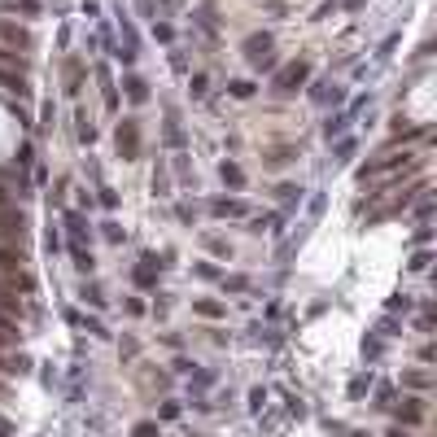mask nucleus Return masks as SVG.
Segmentation results:
<instances>
[{"instance_id":"1","label":"nucleus","mask_w":437,"mask_h":437,"mask_svg":"<svg viewBox=\"0 0 437 437\" xmlns=\"http://www.w3.org/2000/svg\"><path fill=\"white\" fill-rule=\"evenodd\" d=\"M114 22H118V61L123 66H132V61L140 57V36H136V22H132V13L118 9L114 13Z\"/></svg>"},{"instance_id":"2","label":"nucleus","mask_w":437,"mask_h":437,"mask_svg":"<svg viewBox=\"0 0 437 437\" xmlns=\"http://www.w3.org/2000/svg\"><path fill=\"white\" fill-rule=\"evenodd\" d=\"M306 79H311V61H289L284 70H276V79H271V88H276L280 96H289V92H298Z\"/></svg>"},{"instance_id":"3","label":"nucleus","mask_w":437,"mask_h":437,"mask_svg":"<svg viewBox=\"0 0 437 437\" xmlns=\"http://www.w3.org/2000/svg\"><path fill=\"white\" fill-rule=\"evenodd\" d=\"M245 57L254 61V70H276V53H271V36H250Z\"/></svg>"},{"instance_id":"4","label":"nucleus","mask_w":437,"mask_h":437,"mask_svg":"<svg viewBox=\"0 0 437 437\" xmlns=\"http://www.w3.org/2000/svg\"><path fill=\"white\" fill-rule=\"evenodd\" d=\"M66 232H70V254L88 250V240H92V223H88L84 210H66Z\"/></svg>"},{"instance_id":"5","label":"nucleus","mask_w":437,"mask_h":437,"mask_svg":"<svg viewBox=\"0 0 437 437\" xmlns=\"http://www.w3.org/2000/svg\"><path fill=\"white\" fill-rule=\"evenodd\" d=\"M398 167H415V158H407V153H385V158H376V162H367V167L359 171V180L367 184V180H376V175H394Z\"/></svg>"},{"instance_id":"6","label":"nucleus","mask_w":437,"mask_h":437,"mask_svg":"<svg viewBox=\"0 0 437 437\" xmlns=\"http://www.w3.org/2000/svg\"><path fill=\"white\" fill-rule=\"evenodd\" d=\"M26 228H31V219L22 215V206H5L0 210V236L5 240H22Z\"/></svg>"},{"instance_id":"7","label":"nucleus","mask_w":437,"mask_h":437,"mask_svg":"<svg viewBox=\"0 0 437 437\" xmlns=\"http://www.w3.org/2000/svg\"><path fill=\"white\" fill-rule=\"evenodd\" d=\"M114 140H118V158L132 162V158L140 153V123H136V118H123L118 132H114Z\"/></svg>"},{"instance_id":"8","label":"nucleus","mask_w":437,"mask_h":437,"mask_svg":"<svg viewBox=\"0 0 437 437\" xmlns=\"http://www.w3.org/2000/svg\"><path fill=\"white\" fill-rule=\"evenodd\" d=\"M96 84H101V101L109 114H118V88H114V79H109V66H96Z\"/></svg>"},{"instance_id":"9","label":"nucleus","mask_w":437,"mask_h":437,"mask_svg":"<svg viewBox=\"0 0 437 437\" xmlns=\"http://www.w3.org/2000/svg\"><path fill=\"white\" fill-rule=\"evenodd\" d=\"M210 215H215V219H240V215H245V201H240V197H215V201H210Z\"/></svg>"},{"instance_id":"10","label":"nucleus","mask_w":437,"mask_h":437,"mask_svg":"<svg viewBox=\"0 0 437 437\" xmlns=\"http://www.w3.org/2000/svg\"><path fill=\"white\" fill-rule=\"evenodd\" d=\"M280 223H284V215H254V219H250V232H254V236H276Z\"/></svg>"},{"instance_id":"11","label":"nucleus","mask_w":437,"mask_h":437,"mask_svg":"<svg viewBox=\"0 0 437 437\" xmlns=\"http://www.w3.org/2000/svg\"><path fill=\"white\" fill-rule=\"evenodd\" d=\"M219 175H223V184H228V188H236V192H240V188H245V171H240V167H236V162H232V158H223V167H219Z\"/></svg>"},{"instance_id":"12","label":"nucleus","mask_w":437,"mask_h":437,"mask_svg":"<svg viewBox=\"0 0 437 437\" xmlns=\"http://www.w3.org/2000/svg\"><path fill=\"white\" fill-rule=\"evenodd\" d=\"M0 271H5V276H18V280H22V254L0 245Z\"/></svg>"},{"instance_id":"13","label":"nucleus","mask_w":437,"mask_h":437,"mask_svg":"<svg viewBox=\"0 0 437 437\" xmlns=\"http://www.w3.org/2000/svg\"><path fill=\"white\" fill-rule=\"evenodd\" d=\"M123 88H127V101H136V105H140V101H149V84H144L140 75H127V79H123Z\"/></svg>"},{"instance_id":"14","label":"nucleus","mask_w":437,"mask_h":437,"mask_svg":"<svg viewBox=\"0 0 437 437\" xmlns=\"http://www.w3.org/2000/svg\"><path fill=\"white\" fill-rule=\"evenodd\" d=\"M350 118H354V109H346V114H337V118H328V123H323V136H328V140H337V136H346V127H350Z\"/></svg>"},{"instance_id":"15","label":"nucleus","mask_w":437,"mask_h":437,"mask_svg":"<svg viewBox=\"0 0 437 437\" xmlns=\"http://www.w3.org/2000/svg\"><path fill=\"white\" fill-rule=\"evenodd\" d=\"M153 192H158V197H171V171H167V162H158V167H153Z\"/></svg>"},{"instance_id":"16","label":"nucleus","mask_w":437,"mask_h":437,"mask_svg":"<svg viewBox=\"0 0 437 437\" xmlns=\"http://www.w3.org/2000/svg\"><path fill=\"white\" fill-rule=\"evenodd\" d=\"M0 84H5L9 92H18V96H26V79H22V70H5V66H0Z\"/></svg>"},{"instance_id":"17","label":"nucleus","mask_w":437,"mask_h":437,"mask_svg":"<svg viewBox=\"0 0 437 437\" xmlns=\"http://www.w3.org/2000/svg\"><path fill=\"white\" fill-rule=\"evenodd\" d=\"M342 96H346V92L337 88V84H315V88H311V101H342Z\"/></svg>"},{"instance_id":"18","label":"nucleus","mask_w":437,"mask_h":437,"mask_svg":"<svg viewBox=\"0 0 437 437\" xmlns=\"http://www.w3.org/2000/svg\"><path fill=\"white\" fill-rule=\"evenodd\" d=\"M75 123H79V127H75V132H79V140H84V144H92V140H96V127H92V118L84 114V109H79V114H75Z\"/></svg>"},{"instance_id":"19","label":"nucleus","mask_w":437,"mask_h":437,"mask_svg":"<svg viewBox=\"0 0 437 437\" xmlns=\"http://www.w3.org/2000/svg\"><path fill=\"white\" fill-rule=\"evenodd\" d=\"M402 385H407V390H429L433 376H429V371H407V376H402Z\"/></svg>"},{"instance_id":"20","label":"nucleus","mask_w":437,"mask_h":437,"mask_svg":"<svg viewBox=\"0 0 437 437\" xmlns=\"http://www.w3.org/2000/svg\"><path fill=\"white\" fill-rule=\"evenodd\" d=\"M276 192H280V201H284V206H298V201H302V192H306V188H302V184H280Z\"/></svg>"},{"instance_id":"21","label":"nucleus","mask_w":437,"mask_h":437,"mask_svg":"<svg viewBox=\"0 0 437 437\" xmlns=\"http://www.w3.org/2000/svg\"><path fill=\"white\" fill-rule=\"evenodd\" d=\"M398 420H402V424H420L424 411H420V402H407V407H398Z\"/></svg>"},{"instance_id":"22","label":"nucleus","mask_w":437,"mask_h":437,"mask_svg":"<svg viewBox=\"0 0 437 437\" xmlns=\"http://www.w3.org/2000/svg\"><path fill=\"white\" fill-rule=\"evenodd\" d=\"M228 92L236 96V101H250V96H254V84H250V79H232Z\"/></svg>"},{"instance_id":"23","label":"nucleus","mask_w":437,"mask_h":437,"mask_svg":"<svg viewBox=\"0 0 437 437\" xmlns=\"http://www.w3.org/2000/svg\"><path fill=\"white\" fill-rule=\"evenodd\" d=\"M0 36H5V40H13V44H31V36H26V31H18V26H9V22H0Z\"/></svg>"},{"instance_id":"24","label":"nucleus","mask_w":437,"mask_h":437,"mask_svg":"<svg viewBox=\"0 0 437 437\" xmlns=\"http://www.w3.org/2000/svg\"><path fill=\"white\" fill-rule=\"evenodd\" d=\"M206 88H210V79H206L201 70H197V75H188V92H192V96H206Z\"/></svg>"},{"instance_id":"25","label":"nucleus","mask_w":437,"mask_h":437,"mask_svg":"<svg viewBox=\"0 0 437 437\" xmlns=\"http://www.w3.org/2000/svg\"><path fill=\"white\" fill-rule=\"evenodd\" d=\"M66 188H70V180H53V192H48V201L61 206V201H66Z\"/></svg>"},{"instance_id":"26","label":"nucleus","mask_w":437,"mask_h":437,"mask_svg":"<svg viewBox=\"0 0 437 437\" xmlns=\"http://www.w3.org/2000/svg\"><path fill=\"white\" fill-rule=\"evenodd\" d=\"M0 311H22V302H18V298H13V293H9V289H5V284H0Z\"/></svg>"},{"instance_id":"27","label":"nucleus","mask_w":437,"mask_h":437,"mask_svg":"<svg viewBox=\"0 0 437 437\" xmlns=\"http://www.w3.org/2000/svg\"><path fill=\"white\" fill-rule=\"evenodd\" d=\"M153 36H158L162 44H171V40H175V26H171V22H158V18H153Z\"/></svg>"},{"instance_id":"28","label":"nucleus","mask_w":437,"mask_h":437,"mask_svg":"<svg viewBox=\"0 0 437 437\" xmlns=\"http://www.w3.org/2000/svg\"><path fill=\"white\" fill-rule=\"evenodd\" d=\"M167 144H184V132H180V123H175V114L167 123Z\"/></svg>"},{"instance_id":"29","label":"nucleus","mask_w":437,"mask_h":437,"mask_svg":"<svg viewBox=\"0 0 437 437\" xmlns=\"http://www.w3.org/2000/svg\"><path fill=\"white\" fill-rule=\"evenodd\" d=\"M96 192H101V206H105V210H114V206H118V192H114V188H105V184H101Z\"/></svg>"},{"instance_id":"30","label":"nucleus","mask_w":437,"mask_h":437,"mask_svg":"<svg viewBox=\"0 0 437 437\" xmlns=\"http://www.w3.org/2000/svg\"><path fill=\"white\" fill-rule=\"evenodd\" d=\"M84 302H92V306H101L105 298H101V289H96V284H84Z\"/></svg>"},{"instance_id":"31","label":"nucleus","mask_w":437,"mask_h":437,"mask_svg":"<svg viewBox=\"0 0 437 437\" xmlns=\"http://www.w3.org/2000/svg\"><path fill=\"white\" fill-rule=\"evenodd\" d=\"M390 311H411V298H407V293H398V298H390Z\"/></svg>"},{"instance_id":"32","label":"nucleus","mask_w":437,"mask_h":437,"mask_svg":"<svg viewBox=\"0 0 437 437\" xmlns=\"http://www.w3.org/2000/svg\"><path fill=\"white\" fill-rule=\"evenodd\" d=\"M350 153H354V140H342V144H337V158H332V162H346Z\"/></svg>"},{"instance_id":"33","label":"nucleus","mask_w":437,"mask_h":437,"mask_svg":"<svg viewBox=\"0 0 437 437\" xmlns=\"http://www.w3.org/2000/svg\"><path fill=\"white\" fill-rule=\"evenodd\" d=\"M197 311H201V315H223V306H219V302H197Z\"/></svg>"},{"instance_id":"34","label":"nucleus","mask_w":437,"mask_h":437,"mask_svg":"<svg viewBox=\"0 0 437 437\" xmlns=\"http://www.w3.org/2000/svg\"><path fill=\"white\" fill-rule=\"evenodd\" d=\"M420 359H424V363H437V342H429L424 350H420Z\"/></svg>"},{"instance_id":"35","label":"nucleus","mask_w":437,"mask_h":437,"mask_svg":"<svg viewBox=\"0 0 437 437\" xmlns=\"http://www.w3.org/2000/svg\"><path fill=\"white\" fill-rule=\"evenodd\" d=\"M206 245H210V250H215V254H232V250H228V245H223V240H219V236H206Z\"/></svg>"},{"instance_id":"36","label":"nucleus","mask_w":437,"mask_h":437,"mask_svg":"<svg viewBox=\"0 0 437 437\" xmlns=\"http://www.w3.org/2000/svg\"><path fill=\"white\" fill-rule=\"evenodd\" d=\"M175 171H180L184 180H188V153H175Z\"/></svg>"},{"instance_id":"37","label":"nucleus","mask_w":437,"mask_h":437,"mask_svg":"<svg viewBox=\"0 0 437 437\" xmlns=\"http://www.w3.org/2000/svg\"><path fill=\"white\" fill-rule=\"evenodd\" d=\"M101 228H105L109 240H123V228H118V223H101Z\"/></svg>"},{"instance_id":"38","label":"nucleus","mask_w":437,"mask_h":437,"mask_svg":"<svg viewBox=\"0 0 437 437\" xmlns=\"http://www.w3.org/2000/svg\"><path fill=\"white\" fill-rule=\"evenodd\" d=\"M136 5H140V13H144V18H153V0H136Z\"/></svg>"},{"instance_id":"39","label":"nucleus","mask_w":437,"mask_h":437,"mask_svg":"<svg viewBox=\"0 0 437 437\" xmlns=\"http://www.w3.org/2000/svg\"><path fill=\"white\" fill-rule=\"evenodd\" d=\"M5 206H9V188H5V184H0V210H5Z\"/></svg>"},{"instance_id":"40","label":"nucleus","mask_w":437,"mask_h":437,"mask_svg":"<svg viewBox=\"0 0 437 437\" xmlns=\"http://www.w3.org/2000/svg\"><path fill=\"white\" fill-rule=\"evenodd\" d=\"M420 53H429V57H433V53H437V40H429L424 48H420Z\"/></svg>"},{"instance_id":"41","label":"nucleus","mask_w":437,"mask_h":437,"mask_svg":"<svg viewBox=\"0 0 437 437\" xmlns=\"http://www.w3.org/2000/svg\"><path fill=\"white\" fill-rule=\"evenodd\" d=\"M363 5V0H346V9H359Z\"/></svg>"},{"instance_id":"42","label":"nucleus","mask_w":437,"mask_h":437,"mask_svg":"<svg viewBox=\"0 0 437 437\" xmlns=\"http://www.w3.org/2000/svg\"><path fill=\"white\" fill-rule=\"evenodd\" d=\"M158 5H162V9H171V5H175V0H158Z\"/></svg>"}]
</instances>
